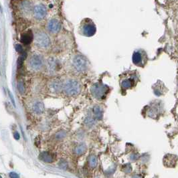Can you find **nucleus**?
I'll list each match as a JSON object with an SVG mask.
<instances>
[{"mask_svg":"<svg viewBox=\"0 0 178 178\" xmlns=\"http://www.w3.org/2000/svg\"><path fill=\"white\" fill-rule=\"evenodd\" d=\"M96 31V26L92 19L85 18L82 20L80 25V32L82 35L90 37L95 35Z\"/></svg>","mask_w":178,"mask_h":178,"instance_id":"f257e3e1","label":"nucleus"},{"mask_svg":"<svg viewBox=\"0 0 178 178\" xmlns=\"http://www.w3.org/2000/svg\"><path fill=\"white\" fill-rule=\"evenodd\" d=\"M63 90L67 95L75 96L80 93L81 86L77 80L70 79L63 84Z\"/></svg>","mask_w":178,"mask_h":178,"instance_id":"f03ea898","label":"nucleus"},{"mask_svg":"<svg viewBox=\"0 0 178 178\" xmlns=\"http://www.w3.org/2000/svg\"><path fill=\"white\" fill-rule=\"evenodd\" d=\"M121 80V87L125 90H127L136 86L139 80V76L136 72H131L129 75L123 76Z\"/></svg>","mask_w":178,"mask_h":178,"instance_id":"7ed1b4c3","label":"nucleus"},{"mask_svg":"<svg viewBox=\"0 0 178 178\" xmlns=\"http://www.w3.org/2000/svg\"><path fill=\"white\" fill-rule=\"evenodd\" d=\"M108 91H109V88L108 86L101 83L95 84L91 88V93L93 97L99 100L105 98Z\"/></svg>","mask_w":178,"mask_h":178,"instance_id":"20e7f679","label":"nucleus"},{"mask_svg":"<svg viewBox=\"0 0 178 178\" xmlns=\"http://www.w3.org/2000/svg\"><path fill=\"white\" fill-rule=\"evenodd\" d=\"M36 45L41 48H46L50 46V39L48 34L44 32H38L34 36Z\"/></svg>","mask_w":178,"mask_h":178,"instance_id":"39448f33","label":"nucleus"},{"mask_svg":"<svg viewBox=\"0 0 178 178\" xmlns=\"http://www.w3.org/2000/svg\"><path fill=\"white\" fill-rule=\"evenodd\" d=\"M72 64L74 67L78 72H84L88 67V61L85 56L80 54L76 55L73 58Z\"/></svg>","mask_w":178,"mask_h":178,"instance_id":"423d86ee","label":"nucleus"},{"mask_svg":"<svg viewBox=\"0 0 178 178\" xmlns=\"http://www.w3.org/2000/svg\"><path fill=\"white\" fill-rule=\"evenodd\" d=\"M133 62L139 67H144L147 62V55L144 50L135 51L133 55Z\"/></svg>","mask_w":178,"mask_h":178,"instance_id":"0eeeda50","label":"nucleus"},{"mask_svg":"<svg viewBox=\"0 0 178 178\" xmlns=\"http://www.w3.org/2000/svg\"><path fill=\"white\" fill-rule=\"evenodd\" d=\"M28 64L34 70H39L44 66L43 58L38 54H34L29 59Z\"/></svg>","mask_w":178,"mask_h":178,"instance_id":"6e6552de","label":"nucleus"},{"mask_svg":"<svg viewBox=\"0 0 178 178\" xmlns=\"http://www.w3.org/2000/svg\"><path fill=\"white\" fill-rule=\"evenodd\" d=\"M48 70L50 74H55L60 70L61 64L57 59L50 58L48 60Z\"/></svg>","mask_w":178,"mask_h":178,"instance_id":"1a4fd4ad","label":"nucleus"},{"mask_svg":"<svg viewBox=\"0 0 178 178\" xmlns=\"http://www.w3.org/2000/svg\"><path fill=\"white\" fill-rule=\"evenodd\" d=\"M34 16L37 19H42L47 14V9L42 4L37 5L34 8Z\"/></svg>","mask_w":178,"mask_h":178,"instance_id":"9d476101","label":"nucleus"},{"mask_svg":"<svg viewBox=\"0 0 178 178\" xmlns=\"http://www.w3.org/2000/svg\"><path fill=\"white\" fill-rule=\"evenodd\" d=\"M49 90L53 93H58L63 89V83L59 79H54L49 83Z\"/></svg>","mask_w":178,"mask_h":178,"instance_id":"9b49d317","label":"nucleus"},{"mask_svg":"<svg viewBox=\"0 0 178 178\" xmlns=\"http://www.w3.org/2000/svg\"><path fill=\"white\" fill-rule=\"evenodd\" d=\"M47 28H48L49 32L56 34L58 33V32H60L61 29V24L57 19H52L48 22Z\"/></svg>","mask_w":178,"mask_h":178,"instance_id":"f8f14e48","label":"nucleus"},{"mask_svg":"<svg viewBox=\"0 0 178 178\" xmlns=\"http://www.w3.org/2000/svg\"><path fill=\"white\" fill-rule=\"evenodd\" d=\"M44 109H45L44 105L41 101H36L32 105V111L36 114H42L44 112Z\"/></svg>","mask_w":178,"mask_h":178,"instance_id":"ddd939ff","label":"nucleus"},{"mask_svg":"<svg viewBox=\"0 0 178 178\" xmlns=\"http://www.w3.org/2000/svg\"><path fill=\"white\" fill-rule=\"evenodd\" d=\"M39 158L45 163H52L54 161V156L53 154L48 151H44L41 153Z\"/></svg>","mask_w":178,"mask_h":178,"instance_id":"4468645a","label":"nucleus"},{"mask_svg":"<svg viewBox=\"0 0 178 178\" xmlns=\"http://www.w3.org/2000/svg\"><path fill=\"white\" fill-rule=\"evenodd\" d=\"M33 39V34L31 31H28L22 36L21 42L24 44H29Z\"/></svg>","mask_w":178,"mask_h":178,"instance_id":"2eb2a0df","label":"nucleus"},{"mask_svg":"<svg viewBox=\"0 0 178 178\" xmlns=\"http://www.w3.org/2000/svg\"><path fill=\"white\" fill-rule=\"evenodd\" d=\"M93 117L95 118V119H98V118H101L103 117V113L102 110L100 109L99 107H95L93 108Z\"/></svg>","mask_w":178,"mask_h":178,"instance_id":"dca6fc26","label":"nucleus"},{"mask_svg":"<svg viewBox=\"0 0 178 178\" xmlns=\"http://www.w3.org/2000/svg\"><path fill=\"white\" fill-rule=\"evenodd\" d=\"M86 145L84 144V143H80V144H79L78 146H76V147L75 148V152L76 155H80L83 154V153L86 151Z\"/></svg>","mask_w":178,"mask_h":178,"instance_id":"f3484780","label":"nucleus"},{"mask_svg":"<svg viewBox=\"0 0 178 178\" xmlns=\"http://www.w3.org/2000/svg\"><path fill=\"white\" fill-rule=\"evenodd\" d=\"M96 119L95 118H94L92 115L91 116H88V117L86 118L85 119V124L88 126V127H91V126H93L94 124H95L96 122Z\"/></svg>","mask_w":178,"mask_h":178,"instance_id":"a211bd4d","label":"nucleus"},{"mask_svg":"<svg viewBox=\"0 0 178 178\" xmlns=\"http://www.w3.org/2000/svg\"><path fill=\"white\" fill-rule=\"evenodd\" d=\"M88 163L91 167H95L97 165V159L95 155H91L88 159Z\"/></svg>","mask_w":178,"mask_h":178,"instance_id":"6ab92c4d","label":"nucleus"},{"mask_svg":"<svg viewBox=\"0 0 178 178\" xmlns=\"http://www.w3.org/2000/svg\"><path fill=\"white\" fill-rule=\"evenodd\" d=\"M22 10L26 11V12H29L31 9V6H30V3L28 1H24L22 3Z\"/></svg>","mask_w":178,"mask_h":178,"instance_id":"aec40b11","label":"nucleus"},{"mask_svg":"<svg viewBox=\"0 0 178 178\" xmlns=\"http://www.w3.org/2000/svg\"><path fill=\"white\" fill-rule=\"evenodd\" d=\"M18 89L20 93H24L25 92V86H24L23 82L19 81L18 83Z\"/></svg>","mask_w":178,"mask_h":178,"instance_id":"412c9836","label":"nucleus"},{"mask_svg":"<svg viewBox=\"0 0 178 178\" xmlns=\"http://www.w3.org/2000/svg\"><path fill=\"white\" fill-rule=\"evenodd\" d=\"M26 58V54L24 53L23 55H22V56H20L18 58V68H20L21 66H22V64H23V62L24 60V59Z\"/></svg>","mask_w":178,"mask_h":178,"instance_id":"4be33fe9","label":"nucleus"},{"mask_svg":"<svg viewBox=\"0 0 178 178\" xmlns=\"http://www.w3.org/2000/svg\"><path fill=\"white\" fill-rule=\"evenodd\" d=\"M65 136H66V133L63 131H62L56 133V137L58 139H62V138H64Z\"/></svg>","mask_w":178,"mask_h":178,"instance_id":"5701e85b","label":"nucleus"},{"mask_svg":"<svg viewBox=\"0 0 178 178\" xmlns=\"http://www.w3.org/2000/svg\"><path fill=\"white\" fill-rule=\"evenodd\" d=\"M9 177H10V178H19V175L18 174H17V173L14 172L9 173Z\"/></svg>","mask_w":178,"mask_h":178,"instance_id":"b1692460","label":"nucleus"},{"mask_svg":"<svg viewBox=\"0 0 178 178\" xmlns=\"http://www.w3.org/2000/svg\"><path fill=\"white\" fill-rule=\"evenodd\" d=\"M16 50L17 52H19V53L23 52V48H22V46L20 45V44H16Z\"/></svg>","mask_w":178,"mask_h":178,"instance_id":"393cba45","label":"nucleus"},{"mask_svg":"<svg viewBox=\"0 0 178 178\" xmlns=\"http://www.w3.org/2000/svg\"><path fill=\"white\" fill-rule=\"evenodd\" d=\"M59 165L63 169H66L67 167V163H66L65 161H60V164H59Z\"/></svg>","mask_w":178,"mask_h":178,"instance_id":"a878e982","label":"nucleus"},{"mask_svg":"<svg viewBox=\"0 0 178 178\" xmlns=\"http://www.w3.org/2000/svg\"><path fill=\"white\" fill-rule=\"evenodd\" d=\"M14 137L16 140H19V138H20V135L18 133V132H15L14 134Z\"/></svg>","mask_w":178,"mask_h":178,"instance_id":"bb28decb","label":"nucleus"},{"mask_svg":"<svg viewBox=\"0 0 178 178\" xmlns=\"http://www.w3.org/2000/svg\"><path fill=\"white\" fill-rule=\"evenodd\" d=\"M9 97H10V99L11 100L12 104H13V105L15 106V101H14V99L13 95H12L11 93H10V92H9Z\"/></svg>","mask_w":178,"mask_h":178,"instance_id":"cd10ccee","label":"nucleus"},{"mask_svg":"<svg viewBox=\"0 0 178 178\" xmlns=\"http://www.w3.org/2000/svg\"><path fill=\"white\" fill-rule=\"evenodd\" d=\"M0 178H2V177H1V176H0Z\"/></svg>","mask_w":178,"mask_h":178,"instance_id":"c85d7f7f","label":"nucleus"}]
</instances>
